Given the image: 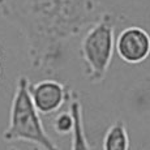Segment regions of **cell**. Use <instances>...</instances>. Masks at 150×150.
Wrapping results in <instances>:
<instances>
[{
	"mask_svg": "<svg viewBox=\"0 0 150 150\" xmlns=\"http://www.w3.org/2000/svg\"><path fill=\"white\" fill-rule=\"evenodd\" d=\"M100 0H0V14L22 34L30 64L54 74L65 45L102 16Z\"/></svg>",
	"mask_w": 150,
	"mask_h": 150,
	"instance_id": "1",
	"label": "cell"
},
{
	"mask_svg": "<svg viewBox=\"0 0 150 150\" xmlns=\"http://www.w3.org/2000/svg\"><path fill=\"white\" fill-rule=\"evenodd\" d=\"M29 83L30 81L26 76L17 79L11 105L9 123L3 133V138L7 142H30L42 150H60L43 127L41 114L37 111L29 94Z\"/></svg>",
	"mask_w": 150,
	"mask_h": 150,
	"instance_id": "2",
	"label": "cell"
},
{
	"mask_svg": "<svg viewBox=\"0 0 150 150\" xmlns=\"http://www.w3.org/2000/svg\"><path fill=\"white\" fill-rule=\"evenodd\" d=\"M115 14L103 12L91 26L86 29L81 39L80 56L85 77L90 83L102 82L108 72L115 51Z\"/></svg>",
	"mask_w": 150,
	"mask_h": 150,
	"instance_id": "3",
	"label": "cell"
},
{
	"mask_svg": "<svg viewBox=\"0 0 150 150\" xmlns=\"http://www.w3.org/2000/svg\"><path fill=\"white\" fill-rule=\"evenodd\" d=\"M29 94L41 115H52L59 112L65 103H69L73 91L68 85L56 80H41L29 83Z\"/></svg>",
	"mask_w": 150,
	"mask_h": 150,
	"instance_id": "4",
	"label": "cell"
},
{
	"mask_svg": "<svg viewBox=\"0 0 150 150\" xmlns=\"http://www.w3.org/2000/svg\"><path fill=\"white\" fill-rule=\"evenodd\" d=\"M115 51L124 63L140 64L150 56V34L141 26L123 29L115 38Z\"/></svg>",
	"mask_w": 150,
	"mask_h": 150,
	"instance_id": "5",
	"label": "cell"
},
{
	"mask_svg": "<svg viewBox=\"0 0 150 150\" xmlns=\"http://www.w3.org/2000/svg\"><path fill=\"white\" fill-rule=\"evenodd\" d=\"M69 111L73 115V129L71 132V150H91V146L85 133V128H83L82 105L76 93L72 94V98L69 100Z\"/></svg>",
	"mask_w": 150,
	"mask_h": 150,
	"instance_id": "6",
	"label": "cell"
},
{
	"mask_svg": "<svg viewBox=\"0 0 150 150\" xmlns=\"http://www.w3.org/2000/svg\"><path fill=\"white\" fill-rule=\"evenodd\" d=\"M103 150H129L131 141L127 127L123 120H116L112 125H110L103 137L102 144Z\"/></svg>",
	"mask_w": 150,
	"mask_h": 150,
	"instance_id": "7",
	"label": "cell"
},
{
	"mask_svg": "<svg viewBox=\"0 0 150 150\" xmlns=\"http://www.w3.org/2000/svg\"><path fill=\"white\" fill-rule=\"evenodd\" d=\"M56 116L52 120V128L57 134H69L73 129V115L69 111H62V112H56Z\"/></svg>",
	"mask_w": 150,
	"mask_h": 150,
	"instance_id": "8",
	"label": "cell"
},
{
	"mask_svg": "<svg viewBox=\"0 0 150 150\" xmlns=\"http://www.w3.org/2000/svg\"><path fill=\"white\" fill-rule=\"evenodd\" d=\"M8 150H21V149H20V148H17V146H11V148L8 149Z\"/></svg>",
	"mask_w": 150,
	"mask_h": 150,
	"instance_id": "9",
	"label": "cell"
},
{
	"mask_svg": "<svg viewBox=\"0 0 150 150\" xmlns=\"http://www.w3.org/2000/svg\"><path fill=\"white\" fill-rule=\"evenodd\" d=\"M31 150H42V149H41V148H38V146H34V148L31 149Z\"/></svg>",
	"mask_w": 150,
	"mask_h": 150,
	"instance_id": "10",
	"label": "cell"
},
{
	"mask_svg": "<svg viewBox=\"0 0 150 150\" xmlns=\"http://www.w3.org/2000/svg\"><path fill=\"white\" fill-rule=\"evenodd\" d=\"M0 74H1V65H0Z\"/></svg>",
	"mask_w": 150,
	"mask_h": 150,
	"instance_id": "11",
	"label": "cell"
}]
</instances>
